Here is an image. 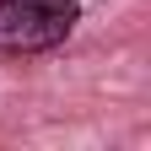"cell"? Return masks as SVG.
Here are the masks:
<instances>
[{
    "label": "cell",
    "mask_w": 151,
    "mask_h": 151,
    "mask_svg": "<svg viewBox=\"0 0 151 151\" xmlns=\"http://www.w3.org/2000/svg\"><path fill=\"white\" fill-rule=\"evenodd\" d=\"M81 22V0H0V54L60 49Z\"/></svg>",
    "instance_id": "1"
}]
</instances>
